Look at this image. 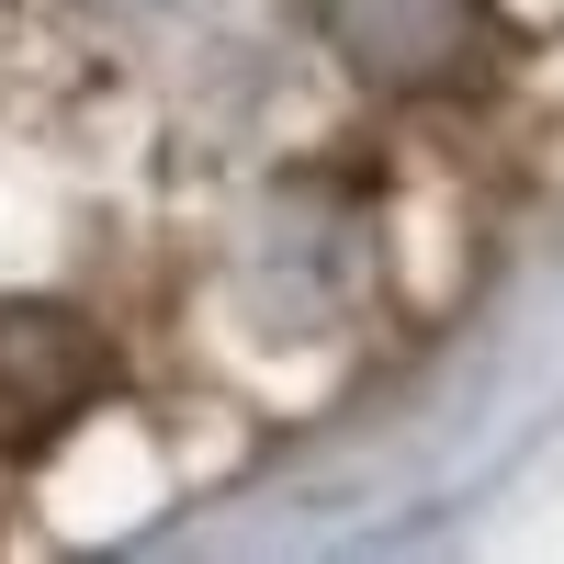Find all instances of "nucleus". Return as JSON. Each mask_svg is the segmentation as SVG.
<instances>
[{
  "mask_svg": "<svg viewBox=\"0 0 564 564\" xmlns=\"http://www.w3.org/2000/svg\"><path fill=\"white\" fill-rule=\"evenodd\" d=\"M102 384H113V350H102V327L79 305H57V294L0 305V452L12 463L57 452L79 417L102 406Z\"/></svg>",
  "mask_w": 564,
  "mask_h": 564,
  "instance_id": "nucleus-1",
  "label": "nucleus"
},
{
  "mask_svg": "<svg viewBox=\"0 0 564 564\" xmlns=\"http://www.w3.org/2000/svg\"><path fill=\"white\" fill-rule=\"evenodd\" d=\"M316 23L384 102H441L486 68V0H316Z\"/></svg>",
  "mask_w": 564,
  "mask_h": 564,
  "instance_id": "nucleus-2",
  "label": "nucleus"
}]
</instances>
